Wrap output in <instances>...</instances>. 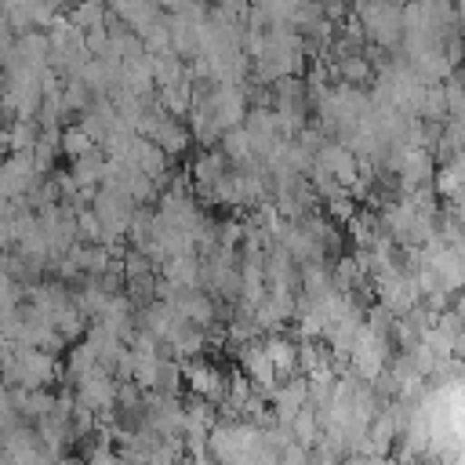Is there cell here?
I'll return each instance as SVG.
<instances>
[{"label": "cell", "mask_w": 465, "mask_h": 465, "mask_svg": "<svg viewBox=\"0 0 465 465\" xmlns=\"http://www.w3.org/2000/svg\"><path fill=\"white\" fill-rule=\"evenodd\" d=\"M352 18L360 22L367 47L385 54L400 47V4H356Z\"/></svg>", "instance_id": "cell-1"}, {"label": "cell", "mask_w": 465, "mask_h": 465, "mask_svg": "<svg viewBox=\"0 0 465 465\" xmlns=\"http://www.w3.org/2000/svg\"><path fill=\"white\" fill-rule=\"evenodd\" d=\"M371 291L378 298V309H385L392 320L407 316L414 305H418V294H414V283L403 269H385L378 276H371Z\"/></svg>", "instance_id": "cell-2"}, {"label": "cell", "mask_w": 465, "mask_h": 465, "mask_svg": "<svg viewBox=\"0 0 465 465\" xmlns=\"http://www.w3.org/2000/svg\"><path fill=\"white\" fill-rule=\"evenodd\" d=\"M182 385L196 396V400H207V403H222L225 396V374L203 360V356H193V360H182Z\"/></svg>", "instance_id": "cell-3"}, {"label": "cell", "mask_w": 465, "mask_h": 465, "mask_svg": "<svg viewBox=\"0 0 465 465\" xmlns=\"http://www.w3.org/2000/svg\"><path fill=\"white\" fill-rule=\"evenodd\" d=\"M236 363H240V374L258 389V392H272V385L280 381L276 378V371H272V363H269V356H265V345H262V338H251L247 345H240L236 349Z\"/></svg>", "instance_id": "cell-4"}, {"label": "cell", "mask_w": 465, "mask_h": 465, "mask_svg": "<svg viewBox=\"0 0 465 465\" xmlns=\"http://www.w3.org/2000/svg\"><path fill=\"white\" fill-rule=\"evenodd\" d=\"M316 167H323L341 189H352L360 167H356V156L338 142V138H320V149H316Z\"/></svg>", "instance_id": "cell-5"}, {"label": "cell", "mask_w": 465, "mask_h": 465, "mask_svg": "<svg viewBox=\"0 0 465 465\" xmlns=\"http://www.w3.org/2000/svg\"><path fill=\"white\" fill-rule=\"evenodd\" d=\"M0 171H4V185H7V196L18 203L40 178H47V174H40L36 167H33V156L29 153H7L4 160H0Z\"/></svg>", "instance_id": "cell-6"}, {"label": "cell", "mask_w": 465, "mask_h": 465, "mask_svg": "<svg viewBox=\"0 0 465 465\" xmlns=\"http://www.w3.org/2000/svg\"><path fill=\"white\" fill-rule=\"evenodd\" d=\"M76 127L94 142V149L116 131V113H113V105H109V98H94L80 116H76Z\"/></svg>", "instance_id": "cell-7"}, {"label": "cell", "mask_w": 465, "mask_h": 465, "mask_svg": "<svg viewBox=\"0 0 465 465\" xmlns=\"http://www.w3.org/2000/svg\"><path fill=\"white\" fill-rule=\"evenodd\" d=\"M229 171V160L218 153V149H203L196 160H193V171H189V185L193 193L200 196H211V189L218 185V178Z\"/></svg>", "instance_id": "cell-8"}, {"label": "cell", "mask_w": 465, "mask_h": 465, "mask_svg": "<svg viewBox=\"0 0 465 465\" xmlns=\"http://www.w3.org/2000/svg\"><path fill=\"white\" fill-rule=\"evenodd\" d=\"M262 345H265V356H269L276 378H291V374H298V341H294L287 331L262 334Z\"/></svg>", "instance_id": "cell-9"}, {"label": "cell", "mask_w": 465, "mask_h": 465, "mask_svg": "<svg viewBox=\"0 0 465 465\" xmlns=\"http://www.w3.org/2000/svg\"><path fill=\"white\" fill-rule=\"evenodd\" d=\"M156 276L171 287H200V258L196 254H178L156 265Z\"/></svg>", "instance_id": "cell-10"}, {"label": "cell", "mask_w": 465, "mask_h": 465, "mask_svg": "<svg viewBox=\"0 0 465 465\" xmlns=\"http://www.w3.org/2000/svg\"><path fill=\"white\" fill-rule=\"evenodd\" d=\"M432 193H436V200H447V203H458L461 200V156L436 163V171H432Z\"/></svg>", "instance_id": "cell-11"}, {"label": "cell", "mask_w": 465, "mask_h": 465, "mask_svg": "<svg viewBox=\"0 0 465 465\" xmlns=\"http://www.w3.org/2000/svg\"><path fill=\"white\" fill-rule=\"evenodd\" d=\"M153 94H156V105H160L167 116H174V120H185V113H189V102H193V84H189V80H182V84H171V87H156Z\"/></svg>", "instance_id": "cell-12"}, {"label": "cell", "mask_w": 465, "mask_h": 465, "mask_svg": "<svg viewBox=\"0 0 465 465\" xmlns=\"http://www.w3.org/2000/svg\"><path fill=\"white\" fill-rule=\"evenodd\" d=\"M149 58H153V87H171V84L189 80V76H185V62H182L174 51L149 54ZM189 84H193V80H189Z\"/></svg>", "instance_id": "cell-13"}, {"label": "cell", "mask_w": 465, "mask_h": 465, "mask_svg": "<svg viewBox=\"0 0 465 465\" xmlns=\"http://www.w3.org/2000/svg\"><path fill=\"white\" fill-rule=\"evenodd\" d=\"M178 389H182V367H178V360L163 356V360L156 363V374H153L149 392H160V396H178Z\"/></svg>", "instance_id": "cell-14"}, {"label": "cell", "mask_w": 465, "mask_h": 465, "mask_svg": "<svg viewBox=\"0 0 465 465\" xmlns=\"http://www.w3.org/2000/svg\"><path fill=\"white\" fill-rule=\"evenodd\" d=\"M65 18H69L80 33H91V29H102V25H105L109 7H105V4H80V7H65Z\"/></svg>", "instance_id": "cell-15"}, {"label": "cell", "mask_w": 465, "mask_h": 465, "mask_svg": "<svg viewBox=\"0 0 465 465\" xmlns=\"http://www.w3.org/2000/svg\"><path fill=\"white\" fill-rule=\"evenodd\" d=\"M291 440H294L298 447H305V450L316 447V440H320V421H316V414H312L309 407H302V411L291 418Z\"/></svg>", "instance_id": "cell-16"}, {"label": "cell", "mask_w": 465, "mask_h": 465, "mask_svg": "<svg viewBox=\"0 0 465 465\" xmlns=\"http://www.w3.org/2000/svg\"><path fill=\"white\" fill-rule=\"evenodd\" d=\"M87 105H91V94H87V87H84L76 76L62 80V116H65V120H69V116H80Z\"/></svg>", "instance_id": "cell-17"}, {"label": "cell", "mask_w": 465, "mask_h": 465, "mask_svg": "<svg viewBox=\"0 0 465 465\" xmlns=\"http://www.w3.org/2000/svg\"><path fill=\"white\" fill-rule=\"evenodd\" d=\"M58 149H62V156H69V163H73V160L94 153V142H91L76 124H65V127H62V138H58Z\"/></svg>", "instance_id": "cell-18"}, {"label": "cell", "mask_w": 465, "mask_h": 465, "mask_svg": "<svg viewBox=\"0 0 465 465\" xmlns=\"http://www.w3.org/2000/svg\"><path fill=\"white\" fill-rule=\"evenodd\" d=\"M84 465H131V461H124L116 450H109V447H98V450H87L84 454Z\"/></svg>", "instance_id": "cell-19"}, {"label": "cell", "mask_w": 465, "mask_h": 465, "mask_svg": "<svg viewBox=\"0 0 465 465\" xmlns=\"http://www.w3.org/2000/svg\"><path fill=\"white\" fill-rule=\"evenodd\" d=\"M381 465H400V461H396V458H392V454H389V458H385V461H381Z\"/></svg>", "instance_id": "cell-20"}]
</instances>
